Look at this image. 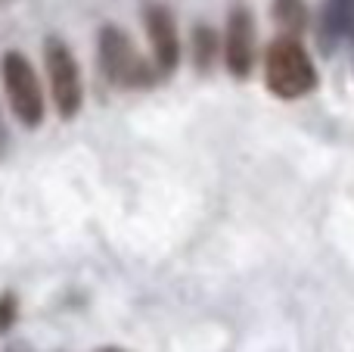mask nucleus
I'll return each mask as SVG.
<instances>
[{"mask_svg":"<svg viewBox=\"0 0 354 352\" xmlns=\"http://www.w3.org/2000/svg\"><path fill=\"white\" fill-rule=\"evenodd\" d=\"M264 81H268V91L280 100H299L317 87V69L295 35L277 37L268 47Z\"/></svg>","mask_w":354,"mask_h":352,"instance_id":"1","label":"nucleus"},{"mask_svg":"<svg viewBox=\"0 0 354 352\" xmlns=\"http://www.w3.org/2000/svg\"><path fill=\"white\" fill-rule=\"evenodd\" d=\"M218 35H214L212 25H196L193 31V66L199 72H208V69L218 62Z\"/></svg>","mask_w":354,"mask_h":352,"instance_id":"8","label":"nucleus"},{"mask_svg":"<svg viewBox=\"0 0 354 352\" xmlns=\"http://www.w3.org/2000/svg\"><path fill=\"white\" fill-rule=\"evenodd\" d=\"M100 66H103L106 78L112 81L115 87H149L156 81V72L143 53L134 47L131 35H124L118 25H106L100 31Z\"/></svg>","mask_w":354,"mask_h":352,"instance_id":"2","label":"nucleus"},{"mask_svg":"<svg viewBox=\"0 0 354 352\" xmlns=\"http://www.w3.org/2000/svg\"><path fill=\"white\" fill-rule=\"evenodd\" d=\"M274 19L280 22V28H286V35L305 31V25H308L305 0H274Z\"/></svg>","mask_w":354,"mask_h":352,"instance_id":"9","label":"nucleus"},{"mask_svg":"<svg viewBox=\"0 0 354 352\" xmlns=\"http://www.w3.org/2000/svg\"><path fill=\"white\" fill-rule=\"evenodd\" d=\"M97 352H128V349H118V346H103V349H97Z\"/></svg>","mask_w":354,"mask_h":352,"instance_id":"11","label":"nucleus"},{"mask_svg":"<svg viewBox=\"0 0 354 352\" xmlns=\"http://www.w3.org/2000/svg\"><path fill=\"white\" fill-rule=\"evenodd\" d=\"M224 56L230 75L245 78L255 66V16L245 3H236L227 16V31H224Z\"/></svg>","mask_w":354,"mask_h":352,"instance_id":"5","label":"nucleus"},{"mask_svg":"<svg viewBox=\"0 0 354 352\" xmlns=\"http://www.w3.org/2000/svg\"><path fill=\"white\" fill-rule=\"evenodd\" d=\"M0 75H3V87H6V100H10V109L25 128H37L44 122V87L41 78L35 75V66L28 62V56L10 50L0 60Z\"/></svg>","mask_w":354,"mask_h":352,"instance_id":"3","label":"nucleus"},{"mask_svg":"<svg viewBox=\"0 0 354 352\" xmlns=\"http://www.w3.org/2000/svg\"><path fill=\"white\" fill-rule=\"evenodd\" d=\"M143 25L153 47V62L162 75H171L180 62V37H177V19L165 3L143 6Z\"/></svg>","mask_w":354,"mask_h":352,"instance_id":"6","label":"nucleus"},{"mask_svg":"<svg viewBox=\"0 0 354 352\" xmlns=\"http://www.w3.org/2000/svg\"><path fill=\"white\" fill-rule=\"evenodd\" d=\"M354 31V0H324L320 12V47L333 50Z\"/></svg>","mask_w":354,"mask_h":352,"instance_id":"7","label":"nucleus"},{"mask_svg":"<svg viewBox=\"0 0 354 352\" xmlns=\"http://www.w3.org/2000/svg\"><path fill=\"white\" fill-rule=\"evenodd\" d=\"M44 62H47V78L56 112L62 118H75L81 109V100H84V87H81V72L68 44L62 37H47L44 41Z\"/></svg>","mask_w":354,"mask_h":352,"instance_id":"4","label":"nucleus"},{"mask_svg":"<svg viewBox=\"0 0 354 352\" xmlns=\"http://www.w3.org/2000/svg\"><path fill=\"white\" fill-rule=\"evenodd\" d=\"M16 315H19L16 297H12V293H3V297H0V334H6V331L12 328Z\"/></svg>","mask_w":354,"mask_h":352,"instance_id":"10","label":"nucleus"}]
</instances>
